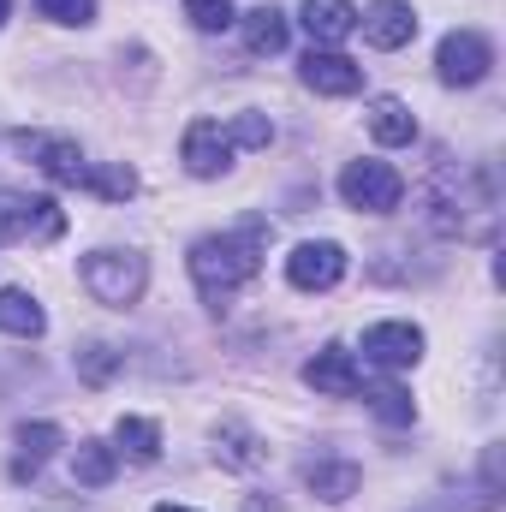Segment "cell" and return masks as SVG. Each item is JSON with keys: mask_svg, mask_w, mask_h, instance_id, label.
<instances>
[{"mask_svg": "<svg viewBox=\"0 0 506 512\" xmlns=\"http://www.w3.org/2000/svg\"><path fill=\"white\" fill-rule=\"evenodd\" d=\"M262 251H268V221L251 215L245 227H233V233H209V239H197L191 245V280H197V292L221 310L239 286H251L256 268H262Z\"/></svg>", "mask_w": 506, "mask_h": 512, "instance_id": "6da1fadb", "label": "cell"}, {"mask_svg": "<svg viewBox=\"0 0 506 512\" xmlns=\"http://www.w3.org/2000/svg\"><path fill=\"white\" fill-rule=\"evenodd\" d=\"M78 274H84L90 298H96V304H114V310L137 304L143 286H149V262H143L137 251H90Z\"/></svg>", "mask_w": 506, "mask_h": 512, "instance_id": "7a4b0ae2", "label": "cell"}, {"mask_svg": "<svg viewBox=\"0 0 506 512\" xmlns=\"http://www.w3.org/2000/svg\"><path fill=\"white\" fill-rule=\"evenodd\" d=\"M60 233H66V209L54 197H24V191L0 185V245H12V239L54 245Z\"/></svg>", "mask_w": 506, "mask_h": 512, "instance_id": "3957f363", "label": "cell"}, {"mask_svg": "<svg viewBox=\"0 0 506 512\" xmlns=\"http://www.w3.org/2000/svg\"><path fill=\"white\" fill-rule=\"evenodd\" d=\"M340 197H346V209H358V215H393V209L405 203V179H399L387 161H346Z\"/></svg>", "mask_w": 506, "mask_h": 512, "instance_id": "277c9868", "label": "cell"}, {"mask_svg": "<svg viewBox=\"0 0 506 512\" xmlns=\"http://www.w3.org/2000/svg\"><path fill=\"white\" fill-rule=\"evenodd\" d=\"M489 66H495V48H489L483 30H453V36H441V48H435V72H441V84L471 90V84L489 78Z\"/></svg>", "mask_w": 506, "mask_h": 512, "instance_id": "5b68a950", "label": "cell"}, {"mask_svg": "<svg viewBox=\"0 0 506 512\" xmlns=\"http://www.w3.org/2000/svg\"><path fill=\"white\" fill-rule=\"evenodd\" d=\"M12 149H18L24 161H36L54 185H84V173H90L84 149H78L72 137H54V131H18V137H12Z\"/></svg>", "mask_w": 506, "mask_h": 512, "instance_id": "8992f818", "label": "cell"}, {"mask_svg": "<svg viewBox=\"0 0 506 512\" xmlns=\"http://www.w3.org/2000/svg\"><path fill=\"white\" fill-rule=\"evenodd\" d=\"M179 161L191 179H221L233 167V137L221 120H191L185 126V143H179Z\"/></svg>", "mask_w": 506, "mask_h": 512, "instance_id": "52a82bcc", "label": "cell"}, {"mask_svg": "<svg viewBox=\"0 0 506 512\" xmlns=\"http://www.w3.org/2000/svg\"><path fill=\"white\" fill-rule=\"evenodd\" d=\"M286 280L298 292H328V286L346 280V251L334 239H310V245H298V251L286 256Z\"/></svg>", "mask_w": 506, "mask_h": 512, "instance_id": "ba28073f", "label": "cell"}, {"mask_svg": "<svg viewBox=\"0 0 506 512\" xmlns=\"http://www.w3.org/2000/svg\"><path fill=\"white\" fill-rule=\"evenodd\" d=\"M364 358L381 370H411L423 358V328L417 322H376L364 328Z\"/></svg>", "mask_w": 506, "mask_h": 512, "instance_id": "9c48e42d", "label": "cell"}, {"mask_svg": "<svg viewBox=\"0 0 506 512\" xmlns=\"http://www.w3.org/2000/svg\"><path fill=\"white\" fill-rule=\"evenodd\" d=\"M358 30H364L370 48L393 54V48H405V42L417 36V12H411L405 0H370V6L358 12Z\"/></svg>", "mask_w": 506, "mask_h": 512, "instance_id": "30bf717a", "label": "cell"}, {"mask_svg": "<svg viewBox=\"0 0 506 512\" xmlns=\"http://www.w3.org/2000/svg\"><path fill=\"white\" fill-rule=\"evenodd\" d=\"M304 84L316 96H358L364 90V66L346 60V54H334V48H310L304 54Z\"/></svg>", "mask_w": 506, "mask_h": 512, "instance_id": "8fae6325", "label": "cell"}, {"mask_svg": "<svg viewBox=\"0 0 506 512\" xmlns=\"http://www.w3.org/2000/svg\"><path fill=\"white\" fill-rule=\"evenodd\" d=\"M304 382L316 387V393H328V399H352V393L364 387V370H358V358H352L346 346H322V352L304 364Z\"/></svg>", "mask_w": 506, "mask_h": 512, "instance_id": "7c38bea8", "label": "cell"}, {"mask_svg": "<svg viewBox=\"0 0 506 512\" xmlns=\"http://www.w3.org/2000/svg\"><path fill=\"white\" fill-rule=\"evenodd\" d=\"M298 24L310 30L316 48H334V42H346L358 30V6L352 0H304L298 6Z\"/></svg>", "mask_w": 506, "mask_h": 512, "instance_id": "4fadbf2b", "label": "cell"}, {"mask_svg": "<svg viewBox=\"0 0 506 512\" xmlns=\"http://www.w3.org/2000/svg\"><path fill=\"white\" fill-rule=\"evenodd\" d=\"M60 441H66V435H60L54 423H24V429H18V459H12V477H18V483H30V477L48 465V453H54Z\"/></svg>", "mask_w": 506, "mask_h": 512, "instance_id": "5bb4252c", "label": "cell"}, {"mask_svg": "<svg viewBox=\"0 0 506 512\" xmlns=\"http://www.w3.org/2000/svg\"><path fill=\"white\" fill-rule=\"evenodd\" d=\"M304 483H310L322 501H352L358 483H364V471H358L352 459H316V465H304Z\"/></svg>", "mask_w": 506, "mask_h": 512, "instance_id": "9a60e30c", "label": "cell"}, {"mask_svg": "<svg viewBox=\"0 0 506 512\" xmlns=\"http://www.w3.org/2000/svg\"><path fill=\"white\" fill-rule=\"evenodd\" d=\"M114 471H120V453L108 441H78V453H72V483L78 489H108Z\"/></svg>", "mask_w": 506, "mask_h": 512, "instance_id": "2e32d148", "label": "cell"}, {"mask_svg": "<svg viewBox=\"0 0 506 512\" xmlns=\"http://www.w3.org/2000/svg\"><path fill=\"white\" fill-rule=\"evenodd\" d=\"M48 328V316H42V304L30 298V292H18V286H0V334H18V340H36Z\"/></svg>", "mask_w": 506, "mask_h": 512, "instance_id": "e0dca14e", "label": "cell"}, {"mask_svg": "<svg viewBox=\"0 0 506 512\" xmlns=\"http://www.w3.org/2000/svg\"><path fill=\"white\" fill-rule=\"evenodd\" d=\"M370 137H376V143H387V149L411 143V137H417V120H411V108H405L399 96H376V102H370Z\"/></svg>", "mask_w": 506, "mask_h": 512, "instance_id": "ac0fdd59", "label": "cell"}, {"mask_svg": "<svg viewBox=\"0 0 506 512\" xmlns=\"http://www.w3.org/2000/svg\"><path fill=\"white\" fill-rule=\"evenodd\" d=\"M215 459H221L227 471H256V465L268 459V447L256 441L251 429H239V423H221V435H215Z\"/></svg>", "mask_w": 506, "mask_h": 512, "instance_id": "d6986e66", "label": "cell"}, {"mask_svg": "<svg viewBox=\"0 0 506 512\" xmlns=\"http://www.w3.org/2000/svg\"><path fill=\"white\" fill-rule=\"evenodd\" d=\"M286 36H292V24H286L280 6H256V12H245V48H251V54H280Z\"/></svg>", "mask_w": 506, "mask_h": 512, "instance_id": "ffe728a7", "label": "cell"}, {"mask_svg": "<svg viewBox=\"0 0 506 512\" xmlns=\"http://www.w3.org/2000/svg\"><path fill=\"white\" fill-rule=\"evenodd\" d=\"M114 441H120L114 453H131L137 465H155V459H161V429H155L149 417H120V423H114Z\"/></svg>", "mask_w": 506, "mask_h": 512, "instance_id": "44dd1931", "label": "cell"}, {"mask_svg": "<svg viewBox=\"0 0 506 512\" xmlns=\"http://www.w3.org/2000/svg\"><path fill=\"white\" fill-rule=\"evenodd\" d=\"M84 191H96L102 203H126V197H137V173H131L126 161H114V167H90V173H84Z\"/></svg>", "mask_w": 506, "mask_h": 512, "instance_id": "7402d4cb", "label": "cell"}, {"mask_svg": "<svg viewBox=\"0 0 506 512\" xmlns=\"http://www.w3.org/2000/svg\"><path fill=\"white\" fill-rule=\"evenodd\" d=\"M364 399H370V411H376L381 423H393V429H405V423L417 417V405H411V393H405L399 382H381V387H370Z\"/></svg>", "mask_w": 506, "mask_h": 512, "instance_id": "603a6c76", "label": "cell"}, {"mask_svg": "<svg viewBox=\"0 0 506 512\" xmlns=\"http://www.w3.org/2000/svg\"><path fill=\"white\" fill-rule=\"evenodd\" d=\"M185 18H191L203 36H215V30H227V24H239L233 0H185Z\"/></svg>", "mask_w": 506, "mask_h": 512, "instance_id": "cb8c5ba5", "label": "cell"}, {"mask_svg": "<svg viewBox=\"0 0 506 512\" xmlns=\"http://www.w3.org/2000/svg\"><path fill=\"white\" fill-rule=\"evenodd\" d=\"M227 137H233V149H268L274 143V126H268V114H239L227 126Z\"/></svg>", "mask_w": 506, "mask_h": 512, "instance_id": "d4e9b609", "label": "cell"}, {"mask_svg": "<svg viewBox=\"0 0 506 512\" xmlns=\"http://www.w3.org/2000/svg\"><path fill=\"white\" fill-rule=\"evenodd\" d=\"M36 12L48 24H90L96 18V0H36Z\"/></svg>", "mask_w": 506, "mask_h": 512, "instance_id": "484cf974", "label": "cell"}, {"mask_svg": "<svg viewBox=\"0 0 506 512\" xmlns=\"http://www.w3.org/2000/svg\"><path fill=\"white\" fill-rule=\"evenodd\" d=\"M78 364H84V376H90V382H108V376L120 370V352H108V346H90V352H78Z\"/></svg>", "mask_w": 506, "mask_h": 512, "instance_id": "4316f807", "label": "cell"}, {"mask_svg": "<svg viewBox=\"0 0 506 512\" xmlns=\"http://www.w3.org/2000/svg\"><path fill=\"white\" fill-rule=\"evenodd\" d=\"M155 512H191V507H173V501H161V507H155Z\"/></svg>", "mask_w": 506, "mask_h": 512, "instance_id": "83f0119b", "label": "cell"}, {"mask_svg": "<svg viewBox=\"0 0 506 512\" xmlns=\"http://www.w3.org/2000/svg\"><path fill=\"white\" fill-rule=\"evenodd\" d=\"M6 12H12V0H0V24H6Z\"/></svg>", "mask_w": 506, "mask_h": 512, "instance_id": "f1b7e54d", "label": "cell"}]
</instances>
